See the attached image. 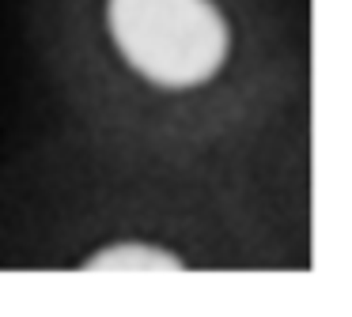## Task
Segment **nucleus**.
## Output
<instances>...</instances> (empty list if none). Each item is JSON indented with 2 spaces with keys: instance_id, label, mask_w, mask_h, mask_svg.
Here are the masks:
<instances>
[{
  "instance_id": "1",
  "label": "nucleus",
  "mask_w": 352,
  "mask_h": 317,
  "mask_svg": "<svg viewBox=\"0 0 352 317\" xmlns=\"http://www.w3.org/2000/svg\"><path fill=\"white\" fill-rule=\"evenodd\" d=\"M107 23L125 64L155 87H201L228 60V19L212 0H107Z\"/></svg>"
},
{
  "instance_id": "2",
  "label": "nucleus",
  "mask_w": 352,
  "mask_h": 317,
  "mask_svg": "<svg viewBox=\"0 0 352 317\" xmlns=\"http://www.w3.org/2000/svg\"><path fill=\"white\" fill-rule=\"evenodd\" d=\"M87 272H175L182 268L175 253L155 246H137V242H125V246H107L95 257L84 261Z\"/></svg>"
}]
</instances>
